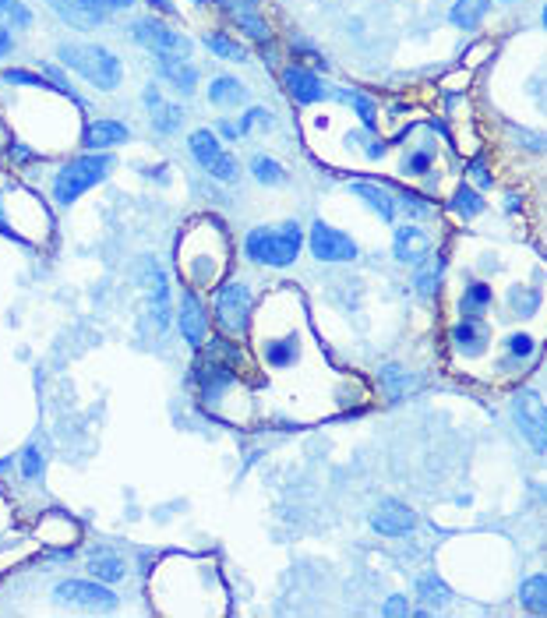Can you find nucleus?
I'll use <instances>...</instances> for the list:
<instances>
[{
	"label": "nucleus",
	"instance_id": "f257e3e1",
	"mask_svg": "<svg viewBox=\"0 0 547 618\" xmlns=\"http://www.w3.org/2000/svg\"><path fill=\"white\" fill-rule=\"evenodd\" d=\"M60 60L78 71L88 86H96L99 92H114L124 78V67L120 60L106 50V46H96V43H60Z\"/></svg>",
	"mask_w": 547,
	"mask_h": 618
},
{
	"label": "nucleus",
	"instance_id": "f03ea898",
	"mask_svg": "<svg viewBox=\"0 0 547 618\" xmlns=\"http://www.w3.org/2000/svg\"><path fill=\"white\" fill-rule=\"evenodd\" d=\"M300 244H304L300 227L289 219V223L276 227V230H268V227L251 230L248 240H244V251H248L251 262L272 265V268H287V265L300 255Z\"/></svg>",
	"mask_w": 547,
	"mask_h": 618
},
{
	"label": "nucleus",
	"instance_id": "7ed1b4c3",
	"mask_svg": "<svg viewBox=\"0 0 547 618\" xmlns=\"http://www.w3.org/2000/svg\"><path fill=\"white\" fill-rule=\"evenodd\" d=\"M110 170H114V156L88 152V156L57 170V177H54V198H57L60 206H71V202H78L86 195L88 187H96Z\"/></svg>",
	"mask_w": 547,
	"mask_h": 618
},
{
	"label": "nucleus",
	"instance_id": "20e7f679",
	"mask_svg": "<svg viewBox=\"0 0 547 618\" xmlns=\"http://www.w3.org/2000/svg\"><path fill=\"white\" fill-rule=\"evenodd\" d=\"M248 319H251V290L244 283H237V279L223 283L216 290V322L223 325V332L244 336Z\"/></svg>",
	"mask_w": 547,
	"mask_h": 618
},
{
	"label": "nucleus",
	"instance_id": "39448f33",
	"mask_svg": "<svg viewBox=\"0 0 547 618\" xmlns=\"http://www.w3.org/2000/svg\"><path fill=\"white\" fill-rule=\"evenodd\" d=\"M135 32V39L148 46L156 57H177V60H187L191 57V39L187 35H180L177 29H167L163 22H156V18H142V22H135L131 25Z\"/></svg>",
	"mask_w": 547,
	"mask_h": 618
},
{
	"label": "nucleus",
	"instance_id": "423d86ee",
	"mask_svg": "<svg viewBox=\"0 0 547 618\" xmlns=\"http://www.w3.org/2000/svg\"><path fill=\"white\" fill-rule=\"evenodd\" d=\"M512 410H516L519 431H522V435L530 439V445H533L537 452H547V439H544V403H541V396H537L533 389L519 392V400L512 403Z\"/></svg>",
	"mask_w": 547,
	"mask_h": 618
},
{
	"label": "nucleus",
	"instance_id": "0eeeda50",
	"mask_svg": "<svg viewBox=\"0 0 547 618\" xmlns=\"http://www.w3.org/2000/svg\"><path fill=\"white\" fill-rule=\"evenodd\" d=\"M311 251L321 262H349V258H357V244L343 230L329 227V223H315L311 227Z\"/></svg>",
	"mask_w": 547,
	"mask_h": 618
},
{
	"label": "nucleus",
	"instance_id": "6e6552de",
	"mask_svg": "<svg viewBox=\"0 0 547 618\" xmlns=\"http://www.w3.org/2000/svg\"><path fill=\"white\" fill-rule=\"evenodd\" d=\"M177 322H180V332L187 336L191 347H205L208 343V311L202 308V300L184 290L180 294V311H177Z\"/></svg>",
	"mask_w": 547,
	"mask_h": 618
},
{
	"label": "nucleus",
	"instance_id": "1a4fd4ad",
	"mask_svg": "<svg viewBox=\"0 0 547 618\" xmlns=\"http://www.w3.org/2000/svg\"><path fill=\"white\" fill-rule=\"evenodd\" d=\"M371 527H375V533H381V537H400V533L417 527V516H413V509H410V505L389 499L375 509Z\"/></svg>",
	"mask_w": 547,
	"mask_h": 618
},
{
	"label": "nucleus",
	"instance_id": "9d476101",
	"mask_svg": "<svg viewBox=\"0 0 547 618\" xmlns=\"http://www.w3.org/2000/svg\"><path fill=\"white\" fill-rule=\"evenodd\" d=\"M124 142H131V127L120 120H92L82 131V146L88 152H103V148L124 146Z\"/></svg>",
	"mask_w": 547,
	"mask_h": 618
},
{
	"label": "nucleus",
	"instance_id": "9b49d317",
	"mask_svg": "<svg viewBox=\"0 0 547 618\" xmlns=\"http://www.w3.org/2000/svg\"><path fill=\"white\" fill-rule=\"evenodd\" d=\"M60 601H71V604H99V608H114L116 593L103 583H86V580H64L57 587Z\"/></svg>",
	"mask_w": 547,
	"mask_h": 618
},
{
	"label": "nucleus",
	"instance_id": "f8f14e48",
	"mask_svg": "<svg viewBox=\"0 0 547 618\" xmlns=\"http://www.w3.org/2000/svg\"><path fill=\"white\" fill-rule=\"evenodd\" d=\"M283 86H287L289 96H293L297 103H304V106L325 99V86L318 82V75H311L308 67H297V64L283 67Z\"/></svg>",
	"mask_w": 547,
	"mask_h": 618
},
{
	"label": "nucleus",
	"instance_id": "ddd939ff",
	"mask_svg": "<svg viewBox=\"0 0 547 618\" xmlns=\"http://www.w3.org/2000/svg\"><path fill=\"white\" fill-rule=\"evenodd\" d=\"M431 255V234L420 227H400L396 230V258L400 262H424Z\"/></svg>",
	"mask_w": 547,
	"mask_h": 618
},
{
	"label": "nucleus",
	"instance_id": "4468645a",
	"mask_svg": "<svg viewBox=\"0 0 547 618\" xmlns=\"http://www.w3.org/2000/svg\"><path fill=\"white\" fill-rule=\"evenodd\" d=\"M156 60H159V75H163L170 86H177L184 96L195 92V86H198V71H195L191 60H177V57H156Z\"/></svg>",
	"mask_w": 547,
	"mask_h": 618
},
{
	"label": "nucleus",
	"instance_id": "2eb2a0df",
	"mask_svg": "<svg viewBox=\"0 0 547 618\" xmlns=\"http://www.w3.org/2000/svg\"><path fill=\"white\" fill-rule=\"evenodd\" d=\"M353 195H360V198L375 208L385 223H392V219H396V198H392V195H389L381 184H371V180H357V184H353Z\"/></svg>",
	"mask_w": 547,
	"mask_h": 618
},
{
	"label": "nucleus",
	"instance_id": "dca6fc26",
	"mask_svg": "<svg viewBox=\"0 0 547 618\" xmlns=\"http://www.w3.org/2000/svg\"><path fill=\"white\" fill-rule=\"evenodd\" d=\"M452 343H456V350L477 357V353L488 347V329L477 322V319H462V322L452 329Z\"/></svg>",
	"mask_w": 547,
	"mask_h": 618
},
{
	"label": "nucleus",
	"instance_id": "f3484780",
	"mask_svg": "<svg viewBox=\"0 0 547 618\" xmlns=\"http://www.w3.org/2000/svg\"><path fill=\"white\" fill-rule=\"evenodd\" d=\"M491 0H456L449 11V22L456 29H481V22L488 18Z\"/></svg>",
	"mask_w": 547,
	"mask_h": 618
},
{
	"label": "nucleus",
	"instance_id": "a211bd4d",
	"mask_svg": "<svg viewBox=\"0 0 547 618\" xmlns=\"http://www.w3.org/2000/svg\"><path fill=\"white\" fill-rule=\"evenodd\" d=\"M491 308V287L488 283H470L460 297V315L462 319H481Z\"/></svg>",
	"mask_w": 547,
	"mask_h": 618
},
{
	"label": "nucleus",
	"instance_id": "6ab92c4d",
	"mask_svg": "<svg viewBox=\"0 0 547 618\" xmlns=\"http://www.w3.org/2000/svg\"><path fill=\"white\" fill-rule=\"evenodd\" d=\"M88 572L96 576V580H103V583H120L124 580V562L110 555V552H96L92 559H88Z\"/></svg>",
	"mask_w": 547,
	"mask_h": 618
},
{
	"label": "nucleus",
	"instance_id": "aec40b11",
	"mask_svg": "<svg viewBox=\"0 0 547 618\" xmlns=\"http://www.w3.org/2000/svg\"><path fill=\"white\" fill-rule=\"evenodd\" d=\"M187 146H191V156H195V163H198V167H205V170H208V167H212V163L219 159V152H223L212 131H195V135L187 138Z\"/></svg>",
	"mask_w": 547,
	"mask_h": 618
},
{
	"label": "nucleus",
	"instance_id": "412c9836",
	"mask_svg": "<svg viewBox=\"0 0 547 618\" xmlns=\"http://www.w3.org/2000/svg\"><path fill=\"white\" fill-rule=\"evenodd\" d=\"M519 601H522V608L526 612H533V615H544L547 612V580L544 576H533V580H526L522 590H519Z\"/></svg>",
	"mask_w": 547,
	"mask_h": 618
},
{
	"label": "nucleus",
	"instance_id": "4be33fe9",
	"mask_svg": "<svg viewBox=\"0 0 547 618\" xmlns=\"http://www.w3.org/2000/svg\"><path fill=\"white\" fill-rule=\"evenodd\" d=\"M449 208H452L456 216H462V219H473V216H481V212H484V198H481L470 184H460V191L452 195Z\"/></svg>",
	"mask_w": 547,
	"mask_h": 618
},
{
	"label": "nucleus",
	"instance_id": "5701e85b",
	"mask_svg": "<svg viewBox=\"0 0 547 618\" xmlns=\"http://www.w3.org/2000/svg\"><path fill=\"white\" fill-rule=\"evenodd\" d=\"M50 7L57 11L67 25H75V29H88V25H99V22H103V18H96V15L82 11L75 0H50Z\"/></svg>",
	"mask_w": 547,
	"mask_h": 618
},
{
	"label": "nucleus",
	"instance_id": "b1692460",
	"mask_svg": "<svg viewBox=\"0 0 547 618\" xmlns=\"http://www.w3.org/2000/svg\"><path fill=\"white\" fill-rule=\"evenodd\" d=\"M208 99L216 103V106H233V103H240L244 99V86L237 82V78H216L212 86H208Z\"/></svg>",
	"mask_w": 547,
	"mask_h": 618
},
{
	"label": "nucleus",
	"instance_id": "393cba45",
	"mask_svg": "<svg viewBox=\"0 0 547 618\" xmlns=\"http://www.w3.org/2000/svg\"><path fill=\"white\" fill-rule=\"evenodd\" d=\"M417 590H420V601L428 604L424 612H431V608H441V604H449V601H452V590L445 587V583H441L438 576H424V580L417 583ZM424 612H420V615H424Z\"/></svg>",
	"mask_w": 547,
	"mask_h": 618
},
{
	"label": "nucleus",
	"instance_id": "a878e982",
	"mask_svg": "<svg viewBox=\"0 0 547 618\" xmlns=\"http://www.w3.org/2000/svg\"><path fill=\"white\" fill-rule=\"evenodd\" d=\"M297 339H272V343H265V360L272 364V368H289L293 360H297Z\"/></svg>",
	"mask_w": 547,
	"mask_h": 618
},
{
	"label": "nucleus",
	"instance_id": "bb28decb",
	"mask_svg": "<svg viewBox=\"0 0 547 618\" xmlns=\"http://www.w3.org/2000/svg\"><path fill=\"white\" fill-rule=\"evenodd\" d=\"M251 174L258 177L261 184H283V180H287V170H283L272 156H255V159H251Z\"/></svg>",
	"mask_w": 547,
	"mask_h": 618
},
{
	"label": "nucleus",
	"instance_id": "cd10ccee",
	"mask_svg": "<svg viewBox=\"0 0 547 618\" xmlns=\"http://www.w3.org/2000/svg\"><path fill=\"white\" fill-rule=\"evenodd\" d=\"M438 283H441V258L431 262V255H428L424 265H420V272H417V290L424 297H431L434 290H438Z\"/></svg>",
	"mask_w": 547,
	"mask_h": 618
},
{
	"label": "nucleus",
	"instance_id": "c85d7f7f",
	"mask_svg": "<svg viewBox=\"0 0 547 618\" xmlns=\"http://www.w3.org/2000/svg\"><path fill=\"white\" fill-rule=\"evenodd\" d=\"M205 46H208L212 54H219L223 60H248V54H244V46H240V43H233L230 35H223V32L208 35V39H205Z\"/></svg>",
	"mask_w": 547,
	"mask_h": 618
},
{
	"label": "nucleus",
	"instance_id": "c756f323",
	"mask_svg": "<svg viewBox=\"0 0 547 618\" xmlns=\"http://www.w3.org/2000/svg\"><path fill=\"white\" fill-rule=\"evenodd\" d=\"M339 99L349 103V106L360 114V120H364L368 127H375V120H378L375 117V99H368L364 92H353V88H343V92H339Z\"/></svg>",
	"mask_w": 547,
	"mask_h": 618
},
{
	"label": "nucleus",
	"instance_id": "7c9ffc66",
	"mask_svg": "<svg viewBox=\"0 0 547 618\" xmlns=\"http://www.w3.org/2000/svg\"><path fill=\"white\" fill-rule=\"evenodd\" d=\"M0 18H7V25H18V29L32 25V11L22 0H0Z\"/></svg>",
	"mask_w": 547,
	"mask_h": 618
},
{
	"label": "nucleus",
	"instance_id": "2f4dec72",
	"mask_svg": "<svg viewBox=\"0 0 547 618\" xmlns=\"http://www.w3.org/2000/svg\"><path fill=\"white\" fill-rule=\"evenodd\" d=\"M233 18H237V25H240V29L248 32L251 39H268V25L261 22V18L255 15V11H237Z\"/></svg>",
	"mask_w": 547,
	"mask_h": 618
},
{
	"label": "nucleus",
	"instance_id": "473e14b6",
	"mask_svg": "<svg viewBox=\"0 0 547 618\" xmlns=\"http://www.w3.org/2000/svg\"><path fill=\"white\" fill-rule=\"evenodd\" d=\"M0 82H7V86H25V88H54L46 78H39V75H32V71H4Z\"/></svg>",
	"mask_w": 547,
	"mask_h": 618
},
{
	"label": "nucleus",
	"instance_id": "72a5a7b5",
	"mask_svg": "<svg viewBox=\"0 0 547 618\" xmlns=\"http://www.w3.org/2000/svg\"><path fill=\"white\" fill-rule=\"evenodd\" d=\"M208 174L216 177V180H237V177H240V167H237V159H233V156L219 152V159L208 167Z\"/></svg>",
	"mask_w": 547,
	"mask_h": 618
},
{
	"label": "nucleus",
	"instance_id": "f704fd0d",
	"mask_svg": "<svg viewBox=\"0 0 547 618\" xmlns=\"http://www.w3.org/2000/svg\"><path fill=\"white\" fill-rule=\"evenodd\" d=\"M22 473H25V481H39V473H43V452H39L35 445H29V449H25Z\"/></svg>",
	"mask_w": 547,
	"mask_h": 618
},
{
	"label": "nucleus",
	"instance_id": "c9c22d12",
	"mask_svg": "<svg viewBox=\"0 0 547 618\" xmlns=\"http://www.w3.org/2000/svg\"><path fill=\"white\" fill-rule=\"evenodd\" d=\"M400 170H406V174H428V170H431V152H413V156H406Z\"/></svg>",
	"mask_w": 547,
	"mask_h": 618
},
{
	"label": "nucleus",
	"instance_id": "e433bc0d",
	"mask_svg": "<svg viewBox=\"0 0 547 618\" xmlns=\"http://www.w3.org/2000/svg\"><path fill=\"white\" fill-rule=\"evenodd\" d=\"M509 350L516 353V357H530V353L537 350V343H533L526 332H519V336H512V339H509Z\"/></svg>",
	"mask_w": 547,
	"mask_h": 618
},
{
	"label": "nucleus",
	"instance_id": "4c0bfd02",
	"mask_svg": "<svg viewBox=\"0 0 547 618\" xmlns=\"http://www.w3.org/2000/svg\"><path fill=\"white\" fill-rule=\"evenodd\" d=\"M470 177H473L481 187H491V170L484 159H473V163H470Z\"/></svg>",
	"mask_w": 547,
	"mask_h": 618
},
{
	"label": "nucleus",
	"instance_id": "58836bf2",
	"mask_svg": "<svg viewBox=\"0 0 547 618\" xmlns=\"http://www.w3.org/2000/svg\"><path fill=\"white\" fill-rule=\"evenodd\" d=\"M82 11H88V15H96V18H103L106 15V7H110V0H75Z\"/></svg>",
	"mask_w": 547,
	"mask_h": 618
},
{
	"label": "nucleus",
	"instance_id": "ea45409f",
	"mask_svg": "<svg viewBox=\"0 0 547 618\" xmlns=\"http://www.w3.org/2000/svg\"><path fill=\"white\" fill-rule=\"evenodd\" d=\"M410 612V604H406V597H392L389 604H385V615H406Z\"/></svg>",
	"mask_w": 547,
	"mask_h": 618
},
{
	"label": "nucleus",
	"instance_id": "a19ab883",
	"mask_svg": "<svg viewBox=\"0 0 547 618\" xmlns=\"http://www.w3.org/2000/svg\"><path fill=\"white\" fill-rule=\"evenodd\" d=\"M11 25H0V57H7V54H11V46H15V43H11Z\"/></svg>",
	"mask_w": 547,
	"mask_h": 618
},
{
	"label": "nucleus",
	"instance_id": "79ce46f5",
	"mask_svg": "<svg viewBox=\"0 0 547 618\" xmlns=\"http://www.w3.org/2000/svg\"><path fill=\"white\" fill-rule=\"evenodd\" d=\"M219 135H223V138H240V124H233V120L219 124Z\"/></svg>",
	"mask_w": 547,
	"mask_h": 618
},
{
	"label": "nucleus",
	"instance_id": "37998d69",
	"mask_svg": "<svg viewBox=\"0 0 547 618\" xmlns=\"http://www.w3.org/2000/svg\"><path fill=\"white\" fill-rule=\"evenodd\" d=\"M11 156H15V159H39L35 152H29V148H22V146H11Z\"/></svg>",
	"mask_w": 547,
	"mask_h": 618
},
{
	"label": "nucleus",
	"instance_id": "c03bdc74",
	"mask_svg": "<svg viewBox=\"0 0 547 618\" xmlns=\"http://www.w3.org/2000/svg\"><path fill=\"white\" fill-rule=\"evenodd\" d=\"M135 0H110V7H131Z\"/></svg>",
	"mask_w": 547,
	"mask_h": 618
},
{
	"label": "nucleus",
	"instance_id": "a18cd8bd",
	"mask_svg": "<svg viewBox=\"0 0 547 618\" xmlns=\"http://www.w3.org/2000/svg\"><path fill=\"white\" fill-rule=\"evenodd\" d=\"M0 234H11V237H15V230H11V227H7L4 219H0Z\"/></svg>",
	"mask_w": 547,
	"mask_h": 618
},
{
	"label": "nucleus",
	"instance_id": "49530a36",
	"mask_svg": "<svg viewBox=\"0 0 547 618\" xmlns=\"http://www.w3.org/2000/svg\"><path fill=\"white\" fill-rule=\"evenodd\" d=\"M195 4H205V0H195Z\"/></svg>",
	"mask_w": 547,
	"mask_h": 618
}]
</instances>
